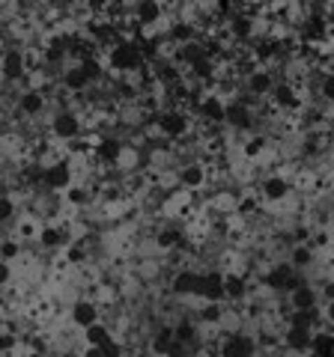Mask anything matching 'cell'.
Instances as JSON below:
<instances>
[{
  "label": "cell",
  "mask_w": 334,
  "mask_h": 357,
  "mask_svg": "<svg viewBox=\"0 0 334 357\" xmlns=\"http://www.w3.org/2000/svg\"><path fill=\"white\" fill-rule=\"evenodd\" d=\"M18 253H21V244H15V241H0V259L15 262Z\"/></svg>",
  "instance_id": "e575fe53"
},
{
  "label": "cell",
  "mask_w": 334,
  "mask_h": 357,
  "mask_svg": "<svg viewBox=\"0 0 334 357\" xmlns=\"http://www.w3.org/2000/svg\"><path fill=\"white\" fill-rule=\"evenodd\" d=\"M227 33H230V39H236V42H251L254 33H257V21L239 9V13L227 21Z\"/></svg>",
  "instance_id": "e0dca14e"
},
{
  "label": "cell",
  "mask_w": 334,
  "mask_h": 357,
  "mask_svg": "<svg viewBox=\"0 0 334 357\" xmlns=\"http://www.w3.org/2000/svg\"><path fill=\"white\" fill-rule=\"evenodd\" d=\"M110 340H114V333H110V328L102 325V321H96L93 328L84 331V342L87 345H99V349H102V345H108Z\"/></svg>",
  "instance_id": "f1b7e54d"
},
{
  "label": "cell",
  "mask_w": 334,
  "mask_h": 357,
  "mask_svg": "<svg viewBox=\"0 0 334 357\" xmlns=\"http://www.w3.org/2000/svg\"><path fill=\"white\" fill-rule=\"evenodd\" d=\"M102 357H122V345L117 340H110L108 345H102Z\"/></svg>",
  "instance_id": "74e56055"
},
{
  "label": "cell",
  "mask_w": 334,
  "mask_h": 357,
  "mask_svg": "<svg viewBox=\"0 0 334 357\" xmlns=\"http://www.w3.org/2000/svg\"><path fill=\"white\" fill-rule=\"evenodd\" d=\"M122 149H126V143L117 140V137H105V140H99L96 146H93L96 161H102V164H117Z\"/></svg>",
  "instance_id": "7402d4cb"
},
{
  "label": "cell",
  "mask_w": 334,
  "mask_h": 357,
  "mask_svg": "<svg viewBox=\"0 0 334 357\" xmlns=\"http://www.w3.org/2000/svg\"><path fill=\"white\" fill-rule=\"evenodd\" d=\"M314 259H317V253H314L310 244H296V248L289 250V265H293L296 271H305V268H310V265H314Z\"/></svg>",
  "instance_id": "83f0119b"
},
{
  "label": "cell",
  "mask_w": 334,
  "mask_h": 357,
  "mask_svg": "<svg viewBox=\"0 0 334 357\" xmlns=\"http://www.w3.org/2000/svg\"><path fill=\"white\" fill-rule=\"evenodd\" d=\"M200 286H203V274L191 271V268H185V271H180L173 277L170 283V292L176 298H200Z\"/></svg>",
  "instance_id": "4fadbf2b"
},
{
  "label": "cell",
  "mask_w": 334,
  "mask_h": 357,
  "mask_svg": "<svg viewBox=\"0 0 334 357\" xmlns=\"http://www.w3.org/2000/svg\"><path fill=\"white\" fill-rule=\"evenodd\" d=\"M188 128H191V116L182 114V110H164V114H159V131L164 137L180 140L188 134Z\"/></svg>",
  "instance_id": "52a82bcc"
},
{
  "label": "cell",
  "mask_w": 334,
  "mask_h": 357,
  "mask_svg": "<svg viewBox=\"0 0 334 357\" xmlns=\"http://www.w3.org/2000/svg\"><path fill=\"white\" fill-rule=\"evenodd\" d=\"M269 98L275 102V107H277V110H293V107L302 105V98H298L296 86H293V84H286V81L275 84V89H272V96H269Z\"/></svg>",
  "instance_id": "ffe728a7"
},
{
  "label": "cell",
  "mask_w": 334,
  "mask_h": 357,
  "mask_svg": "<svg viewBox=\"0 0 334 357\" xmlns=\"http://www.w3.org/2000/svg\"><path fill=\"white\" fill-rule=\"evenodd\" d=\"M63 84H66V89H75V93H84V89L93 84V77H90V72H87L84 66H72V69L63 75Z\"/></svg>",
  "instance_id": "d4e9b609"
},
{
  "label": "cell",
  "mask_w": 334,
  "mask_h": 357,
  "mask_svg": "<svg viewBox=\"0 0 334 357\" xmlns=\"http://www.w3.org/2000/svg\"><path fill=\"white\" fill-rule=\"evenodd\" d=\"M27 357H42V354H39V351H30V354H27Z\"/></svg>",
  "instance_id": "b9f144b4"
},
{
  "label": "cell",
  "mask_w": 334,
  "mask_h": 357,
  "mask_svg": "<svg viewBox=\"0 0 334 357\" xmlns=\"http://www.w3.org/2000/svg\"><path fill=\"white\" fill-rule=\"evenodd\" d=\"M69 319H72L75 328L87 331V328H93L96 321H102V310H99V304H96V301H90V298H78V301H72Z\"/></svg>",
  "instance_id": "8992f818"
},
{
  "label": "cell",
  "mask_w": 334,
  "mask_h": 357,
  "mask_svg": "<svg viewBox=\"0 0 334 357\" xmlns=\"http://www.w3.org/2000/svg\"><path fill=\"white\" fill-rule=\"evenodd\" d=\"M81 131H84V122L75 110H57V114L51 116V134L57 140H72L75 143L78 137H81Z\"/></svg>",
  "instance_id": "3957f363"
},
{
  "label": "cell",
  "mask_w": 334,
  "mask_h": 357,
  "mask_svg": "<svg viewBox=\"0 0 334 357\" xmlns=\"http://www.w3.org/2000/svg\"><path fill=\"white\" fill-rule=\"evenodd\" d=\"M224 292H227V301L248 298V280H245V274H224Z\"/></svg>",
  "instance_id": "484cf974"
},
{
  "label": "cell",
  "mask_w": 334,
  "mask_h": 357,
  "mask_svg": "<svg viewBox=\"0 0 334 357\" xmlns=\"http://www.w3.org/2000/svg\"><path fill=\"white\" fill-rule=\"evenodd\" d=\"M48 107V98L39 93V89H24V93L18 96V110L24 116H42Z\"/></svg>",
  "instance_id": "d6986e66"
},
{
  "label": "cell",
  "mask_w": 334,
  "mask_h": 357,
  "mask_svg": "<svg viewBox=\"0 0 334 357\" xmlns=\"http://www.w3.org/2000/svg\"><path fill=\"white\" fill-rule=\"evenodd\" d=\"M176 176H180L182 191H200V188L209 182V173H206V167L200 161H185L180 170H176Z\"/></svg>",
  "instance_id": "8fae6325"
},
{
  "label": "cell",
  "mask_w": 334,
  "mask_h": 357,
  "mask_svg": "<svg viewBox=\"0 0 334 357\" xmlns=\"http://www.w3.org/2000/svg\"><path fill=\"white\" fill-rule=\"evenodd\" d=\"M322 319H326L328 325H334V301H326V312H322Z\"/></svg>",
  "instance_id": "f35d334b"
},
{
  "label": "cell",
  "mask_w": 334,
  "mask_h": 357,
  "mask_svg": "<svg viewBox=\"0 0 334 357\" xmlns=\"http://www.w3.org/2000/svg\"><path fill=\"white\" fill-rule=\"evenodd\" d=\"M36 238H39L42 248H48V250H54V248H63V244H66V236H63V232H60L57 227H42Z\"/></svg>",
  "instance_id": "f546056e"
},
{
  "label": "cell",
  "mask_w": 334,
  "mask_h": 357,
  "mask_svg": "<svg viewBox=\"0 0 334 357\" xmlns=\"http://www.w3.org/2000/svg\"><path fill=\"white\" fill-rule=\"evenodd\" d=\"M13 218H15V199L0 194V223H9Z\"/></svg>",
  "instance_id": "836d02e7"
},
{
  "label": "cell",
  "mask_w": 334,
  "mask_h": 357,
  "mask_svg": "<svg viewBox=\"0 0 334 357\" xmlns=\"http://www.w3.org/2000/svg\"><path fill=\"white\" fill-rule=\"evenodd\" d=\"M108 63H110V72H135L143 66V54H140V45L138 42H129V39H117L110 45V54H108Z\"/></svg>",
  "instance_id": "6da1fadb"
},
{
  "label": "cell",
  "mask_w": 334,
  "mask_h": 357,
  "mask_svg": "<svg viewBox=\"0 0 334 357\" xmlns=\"http://www.w3.org/2000/svg\"><path fill=\"white\" fill-rule=\"evenodd\" d=\"M224 126H230L233 131H248L254 126V110L248 105V98H233V102H227Z\"/></svg>",
  "instance_id": "9c48e42d"
},
{
  "label": "cell",
  "mask_w": 334,
  "mask_h": 357,
  "mask_svg": "<svg viewBox=\"0 0 334 357\" xmlns=\"http://www.w3.org/2000/svg\"><path fill=\"white\" fill-rule=\"evenodd\" d=\"M81 354H84V357H102V349H99V345H87Z\"/></svg>",
  "instance_id": "60d3db41"
},
{
  "label": "cell",
  "mask_w": 334,
  "mask_h": 357,
  "mask_svg": "<svg viewBox=\"0 0 334 357\" xmlns=\"http://www.w3.org/2000/svg\"><path fill=\"white\" fill-rule=\"evenodd\" d=\"M173 342H176V333H173V325H161L159 331L150 337V351L155 357H167L173 349Z\"/></svg>",
  "instance_id": "44dd1931"
},
{
  "label": "cell",
  "mask_w": 334,
  "mask_h": 357,
  "mask_svg": "<svg viewBox=\"0 0 334 357\" xmlns=\"http://www.w3.org/2000/svg\"><path fill=\"white\" fill-rule=\"evenodd\" d=\"M131 13H135V24L140 30H150V27H159L161 24V18H164L167 9L161 3H155V0H143V3H138Z\"/></svg>",
  "instance_id": "2e32d148"
},
{
  "label": "cell",
  "mask_w": 334,
  "mask_h": 357,
  "mask_svg": "<svg viewBox=\"0 0 334 357\" xmlns=\"http://www.w3.org/2000/svg\"><path fill=\"white\" fill-rule=\"evenodd\" d=\"M188 357H218V349H215V351H209V349H194Z\"/></svg>",
  "instance_id": "ab89813d"
},
{
  "label": "cell",
  "mask_w": 334,
  "mask_h": 357,
  "mask_svg": "<svg viewBox=\"0 0 334 357\" xmlns=\"http://www.w3.org/2000/svg\"><path fill=\"white\" fill-rule=\"evenodd\" d=\"M286 325H289V328H302V331H314V333H317L319 312H317V310H289Z\"/></svg>",
  "instance_id": "603a6c76"
},
{
  "label": "cell",
  "mask_w": 334,
  "mask_h": 357,
  "mask_svg": "<svg viewBox=\"0 0 334 357\" xmlns=\"http://www.w3.org/2000/svg\"><path fill=\"white\" fill-rule=\"evenodd\" d=\"M18 345V337L13 331H0V354H9Z\"/></svg>",
  "instance_id": "d590c367"
},
{
  "label": "cell",
  "mask_w": 334,
  "mask_h": 357,
  "mask_svg": "<svg viewBox=\"0 0 334 357\" xmlns=\"http://www.w3.org/2000/svg\"><path fill=\"white\" fill-rule=\"evenodd\" d=\"M9 280H13V262L0 259V289H3Z\"/></svg>",
  "instance_id": "8d00e7d4"
},
{
  "label": "cell",
  "mask_w": 334,
  "mask_h": 357,
  "mask_svg": "<svg viewBox=\"0 0 334 357\" xmlns=\"http://www.w3.org/2000/svg\"><path fill=\"white\" fill-rule=\"evenodd\" d=\"M257 340L248 337V333L233 331L227 333V340L218 345V357H257Z\"/></svg>",
  "instance_id": "277c9868"
},
{
  "label": "cell",
  "mask_w": 334,
  "mask_h": 357,
  "mask_svg": "<svg viewBox=\"0 0 334 357\" xmlns=\"http://www.w3.org/2000/svg\"><path fill=\"white\" fill-rule=\"evenodd\" d=\"M319 96H322V102L334 105V72L322 75V81H319Z\"/></svg>",
  "instance_id": "d6a6232c"
},
{
  "label": "cell",
  "mask_w": 334,
  "mask_h": 357,
  "mask_svg": "<svg viewBox=\"0 0 334 357\" xmlns=\"http://www.w3.org/2000/svg\"><path fill=\"white\" fill-rule=\"evenodd\" d=\"M185 244V236L180 227H164L155 232V248L159 250H173V248H182Z\"/></svg>",
  "instance_id": "cb8c5ba5"
},
{
  "label": "cell",
  "mask_w": 334,
  "mask_h": 357,
  "mask_svg": "<svg viewBox=\"0 0 334 357\" xmlns=\"http://www.w3.org/2000/svg\"><path fill=\"white\" fill-rule=\"evenodd\" d=\"M197 319L203 321L206 328H218L224 321V307L215 304V301H203V307L197 310Z\"/></svg>",
  "instance_id": "4316f807"
},
{
  "label": "cell",
  "mask_w": 334,
  "mask_h": 357,
  "mask_svg": "<svg viewBox=\"0 0 334 357\" xmlns=\"http://www.w3.org/2000/svg\"><path fill=\"white\" fill-rule=\"evenodd\" d=\"M24 75H27V54L18 48H6L3 57H0V81L15 84L24 81Z\"/></svg>",
  "instance_id": "5b68a950"
},
{
  "label": "cell",
  "mask_w": 334,
  "mask_h": 357,
  "mask_svg": "<svg viewBox=\"0 0 334 357\" xmlns=\"http://www.w3.org/2000/svg\"><path fill=\"white\" fill-rule=\"evenodd\" d=\"M75 182V173H72V164L69 161H48L45 170H42V185L54 194H66Z\"/></svg>",
  "instance_id": "7a4b0ae2"
},
{
  "label": "cell",
  "mask_w": 334,
  "mask_h": 357,
  "mask_svg": "<svg viewBox=\"0 0 334 357\" xmlns=\"http://www.w3.org/2000/svg\"><path fill=\"white\" fill-rule=\"evenodd\" d=\"M314 337H317L314 331H302V328L286 325V331L281 333V342H284V349L293 351V354H310V349H314Z\"/></svg>",
  "instance_id": "5bb4252c"
},
{
  "label": "cell",
  "mask_w": 334,
  "mask_h": 357,
  "mask_svg": "<svg viewBox=\"0 0 334 357\" xmlns=\"http://www.w3.org/2000/svg\"><path fill=\"white\" fill-rule=\"evenodd\" d=\"M200 298H203V301H215V304H224V301H227V292H224V271L203 274V286H200Z\"/></svg>",
  "instance_id": "ac0fdd59"
},
{
  "label": "cell",
  "mask_w": 334,
  "mask_h": 357,
  "mask_svg": "<svg viewBox=\"0 0 334 357\" xmlns=\"http://www.w3.org/2000/svg\"><path fill=\"white\" fill-rule=\"evenodd\" d=\"M197 114H200V119L212 122V126H224V119H227V102L221 96L209 93V96H203L197 102Z\"/></svg>",
  "instance_id": "7c38bea8"
},
{
  "label": "cell",
  "mask_w": 334,
  "mask_h": 357,
  "mask_svg": "<svg viewBox=\"0 0 334 357\" xmlns=\"http://www.w3.org/2000/svg\"><path fill=\"white\" fill-rule=\"evenodd\" d=\"M286 304H289V310H317V304H319V286L302 280L293 289V292H289Z\"/></svg>",
  "instance_id": "9a60e30c"
},
{
  "label": "cell",
  "mask_w": 334,
  "mask_h": 357,
  "mask_svg": "<svg viewBox=\"0 0 334 357\" xmlns=\"http://www.w3.org/2000/svg\"><path fill=\"white\" fill-rule=\"evenodd\" d=\"M66 203H72V206H87V203H90V194H87V188L72 185L69 191H66Z\"/></svg>",
  "instance_id": "1f68e13d"
},
{
  "label": "cell",
  "mask_w": 334,
  "mask_h": 357,
  "mask_svg": "<svg viewBox=\"0 0 334 357\" xmlns=\"http://www.w3.org/2000/svg\"><path fill=\"white\" fill-rule=\"evenodd\" d=\"M173 333H176V340H180L182 345H188L191 349L194 342H200V337H197V325H191V321H180V325H173Z\"/></svg>",
  "instance_id": "4dcf8cb0"
},
{
  "label": "cell",
  "mask_w": 334,
  "mask_h": 357,
  "mask_svg": "<svg viewBox=\"0 0 334 357\" xmlns=\"http://www.w3.org/2000/svg\"><path fill=\"white\" fill-rule=\"evenodd\" d=\"M275 72L269 69H263V66H257V69H251L248 75H245V89H248V96H272V89H275Z\"/></svg>",
  "instance_id": "30bf717a"
},
{
  "label": "cell",
  "mask_w": 334,
  "mask_h": 357,
  "mask_svg": "<svg viewBox=\"0 0 334 357\" xmlns=\"http://www.w3.org/2000/svg\"><path fill=\"white\" fill-rule=\"evenodd\" d=\"M260 194L266 203H284V199L293 194V182H289L284 173H272L260 182Z\"/></svg>",
  "instance_id": "ba28073f"
}]
</instances>
